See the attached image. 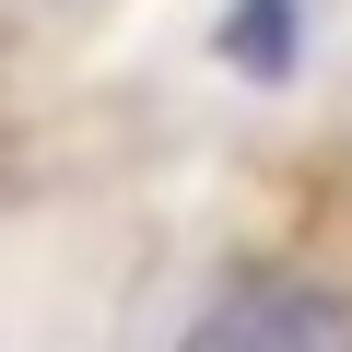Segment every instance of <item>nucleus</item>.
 <instances>
[{
	"instance_id": "1",
	"label": "nucleus",
	"mask_w": 352,
	"mask_h": 352,
	"mask_svg": "<svg viewBox=\"0 0 352 352\" xmlns=\"http://www.w3.org/2000/svg\"><path fill=\"white\" fill-rule=\"evenodd\" d=\"M176 352H340V329H329L317 294H235V305H212Z\"/></svg>"
},
{
	"instance_id": "2",
	"label": "nucleus",
	"mask_w": 352,
	"mask_h": 352,
	"mask_svg": "<svg viewBox=\"0 0 352 352\" xmlns=\"http://www.w3.org/2000/svg\"><path fill=\"white\" fill-rule=\"evenodd\" d=\"M223 47H235L258 82H282V71H294V0H235V12H223Z\"/></svg>"
}]
</instances>
